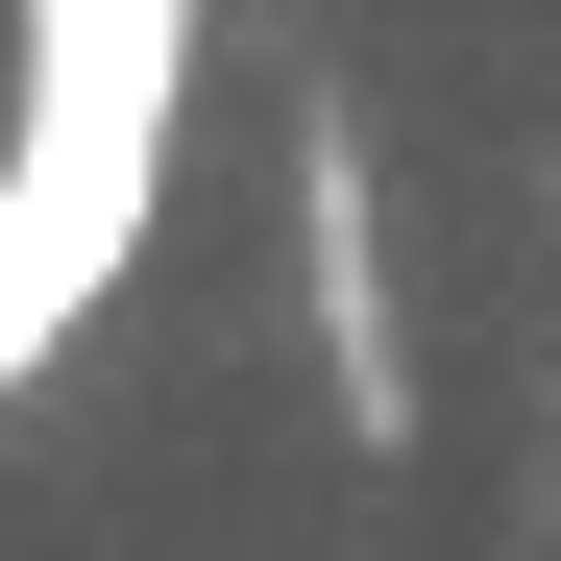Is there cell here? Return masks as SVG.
I'll list each match as a JSON object with an SVG mask.
<instances>
[{
  "mask_svg": "<svg viewBox=\"0 0 561 561\" xmlns=\"http://www.w3.org/2000/svg\"><path fill=\"white\" fill-rule=\"evenodd\" d=\"M171 73H196V0H25V147H0V220L49 268L147 244V171H171Z\"/></svg>",
  "mask_w": 561,
  "mask_h": 561,
  "instance_id": "obj_1",
  "label": "cell"
},
{
  "mask_svg": "<svg viewBox=\"0 0 561 561\" xmlns=\"http://www.w3.org/2000/svg\"><path fill=\"white\" fill-rule=\"evenodd\" d=\"M294 220H318V366H342V415L366 439H415V366H391V244H366V147L294 123Z\"/></svg>",
  "mask_w": 561,
  "mask_h": 561,
  "instance_id": "obj_2",
  "label": "cell"
},
{
  "mask_svg": "<svg viewBox=\"0 0 561 561\" xmlns=\"http://www.w3.org/2000/svg\"><path fill=\"white\" fill-rule=\"evenodd\" d=\"M73 318H99V268H49V244H25V220H0V391H25V366H49V342H73Z\"/></svg>",
  "mask_w": 561,
  "mask_h": 561,
  "instance_id": "obj_3",
  "label": "cell"
}]
</instances>
